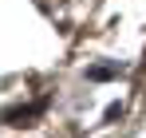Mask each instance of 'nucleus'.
Masks as SVG:
<instances>
[{"instance_id":"obj_2","label":"nucleus","mask_w":146,"mask_h":138,"mask_svg":"<svg viewBox=\"0 0 146 138\" xmlns=\"http://www.w3.org/2000/svg\"><path fill=\"white\" fill-rule=\"evenodd\" d=\"M87 75H91V79H115V75H119V67H91Z\"/></svg>"},{"instance_id":"obj_1","label":"nucleus","mask_w":146,"mask_h":138,"mask_svg":"<svg viewBox=\"0 0 146 138\" xmlns=\"http://www.w3.org/2000/svg\"><path fill=\"white\" fill-rule=\"evenodd\" d=\"M40 111H44V103H36V107H16V111H8V122H12V126H32V118L40 115Z\"/></svg>"}]
</instances>
